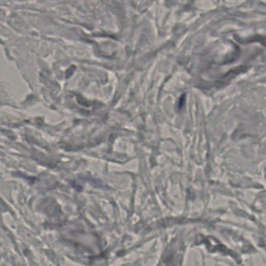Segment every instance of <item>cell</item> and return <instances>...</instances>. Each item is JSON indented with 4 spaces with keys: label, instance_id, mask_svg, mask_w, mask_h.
I'll return each instance as SVG.
<instances>
[]
</instances>
